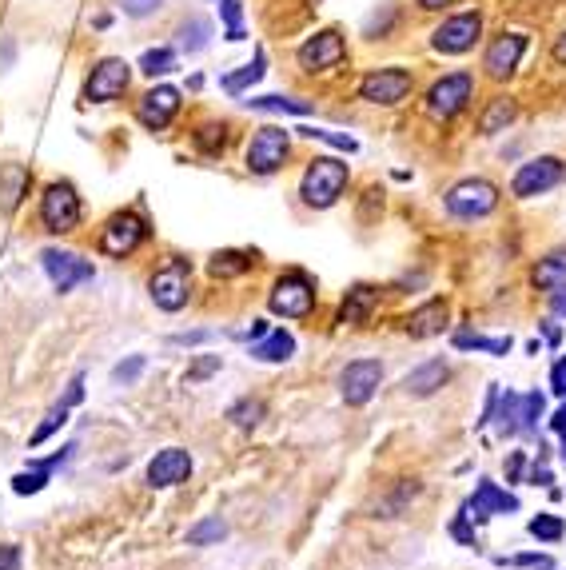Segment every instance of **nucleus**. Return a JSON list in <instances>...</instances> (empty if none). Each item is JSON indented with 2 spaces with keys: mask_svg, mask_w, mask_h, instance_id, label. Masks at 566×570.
Instances as JSON below:
<instances>
[{
  "mask_svg": "<svg viewBox=\"0 0 566 570\" xmlns=\"http://www.w3.org/2000/svg\"><path fill=\"white\" fill-rule=\"evenodd\" d=\"M519 120V100L515 96H495L487 100L483 116H479V136H499Z\"/></svg>",
  "mask_w": 566,
  "mask_h": 570,
  "instance_id": "24",
  "label": "nucleus"
},
{
  "mask_svg": "<svg viewBox=\"0 0 566 570\" xmlns=\"http://www.w3.org/2000/svg\"><path fill=\"white\" fill-rule=\"evenodd\" d=\"M499 208V188L483 176H471V180H459L451 192H447V212L455 220H483Z\"/></svg>",
  "mask_w": 566,
  "mask_h": 570,
  "instance_id": "8",
  "label": "nucleus"
},
{
  "mask_svg": "<svg viewBox=\"0 0 566 570\" xmlns=\"http://www.w3.org/2000/svg\"><path fill=\"white\" fill-rule=\"evenodd\" d=\"M451 535H455L463 547H475V527H471V519H467V515H455V523H451Z\"/></svg>",
  "mask_w": 566,
  "mask_h": 570,
  "instance_id": "48",
  "label": "nucleus"
},
{
  "mask_svg": "<svg viewBox=\"0 0 566 570\" xmlns=\"http://www.w3.org/2000/svg\"><path fill=\"white\" fill-rule=\"evenodd\" d=\"M148 295L160 311H180L192 295V264L172 256L164 268H156V276L148 280Z\"/></svg>",
  "mask_w": 566,
  "mask_h": 570,
  "instance_id": "10",
  "label": "nucleus"
},
{
  "mask_svg": "<svg viewBox=\"0 0 566 570\" xmlns=\"http://www.w3.org/2000/svg\"><path fill=\"white\" fill-rule=\"evenodd\" d=\"M228 535V523L224 519H204L188 531V547H208V543H220Z\"/></svg>",
  "mask_w": 566,
  "mask_h": 570,
  "instance_id": "36",
  "label": "nucleus"
},
{
  "mask_svg": "<svg viewBox=\"0 0 566 570\" xmlns=\"http://www.w3.org/2000/svg\"><path fill=\"white\" fill-rule=\"evenodd\" d=\"M220 20H224V36L228 40H244V8L240 0H220Z\"/></svg>",
  "mask_w": 566,
  "mask_h": 570,
  "instance_id": "39",
  "label": "nucleus"
},
{
  "mask_svg": "<svg viewBox=\"0 0 566 570\" xmlns=\"http://www.w3.org/2000/svg\"><path fill=\"white\" fill-rule=\"evenodd\" d=\"M252 355L264 363H287L295 355V339L287 331H268L260 343H252Z\"/></svg>",
  "mask_w": 566,
  "mask_h": 570,
  "instance_id": "28",
  "label": "nucleus"
},
{
  "mask_svg": "<svg viewBox=\"0 0 566 570\" xmlns=\"http://www.w3.org/2000/svg\"><path fill=\"white\" fill-rule=\"evenodd\" d=\"M495 411H499V435H503V439H507V435H519V431H523V423H519V415H523V395H515V391L499 395Z\"/></svg>",
  "mask_w": 566,
  "mask_h": 570,
  "instance_id": "33",
  "label": "nucleus"
},
{
  "mask_svg": "<svg viewBox=\"0 0 566 570\" xmlns=\"http://www.w3.org/2000/svg\"><path fill=\"white\" fill-rule=\"evenodd\" d=\"M64 423H68V407H60V403H56V407H52V411L44 415V423H40V427L32 431V447H40V443H44L48 435H56V431H60Z\"/></svg>",
  "mask_w": 566,
  "mask_h": 570,
  "instance_id": "41",
  "label": "nucleus"
},
{
  "mask_svg": "<svg viewBox=\"0 0 566 570\" xmlns=\"http://www.w3.org/2000/svg\"><path fill=\"white\" fill-rule=\"evenodd\" d=\"M479 40H483V12H479V8L443 16V20L431 28V48L443 52V56H463V52H471Z\"/></svg>",
  "mask_w": 566,
  "mask_h": 570,
  "instance_id": "3",
  "label": "nucleus"
},
{
  "mask_svg": "<svg viewBox=\"0 0 566 570\" xmlns=\"http://www.w3.org/2000/svg\"><path fill=\"white\" fill-rule=\"evenodd\" d=\"M48 475H52V471L28 467V471H20V475L12 479V491H16V495H36V491H44V487H48Z\"/></svg>",
  "mask_w": 566,
  "mask_h": 570,
  "instance_id": "40",
  "label": "nucleus"
},
{
  "mask_svg": "<svg viewBox=\"0 0 566 570\" xmlns=\"http://www.w3.org/2000/svg\"><path fill=\"white\" fill-rule=\"evenodd\" d=\"M527 44H531L527 32H499V36L487 44V52H483V72H487V80H495V84L511 80V76L519 72L523 56H527Z\"/></svg>",
  "mask_w": 566,
  "mask_h": 570,
  "instance_id": "12",
  "label": "nucleus"
},
{
  "mask_svg": "<svg viewBox=\"0 0 566 570\" xmlns=\"http://www.w3.org/2000/svg\"><path fill=\"white\" fill-rule=\"evenodd\" d=\"M208 331H188V335H172V343H204Z\"/></svg>",
  "mask_w": 566,
  "mask_h": 570,
  "instance_id": "58",
  "label": "nucleus"
},
{
  "mask_svg": "<svg viewBox=\"0 0 566 570\" xmlns=\"http://www.w3.org/2000/svg\"><path fill=\"white\" fill-rule=\"evenodd\" d=\"M451 343H455L459 351H487V355H507V351H511V335L491 339V335H479V331H455Z\"/></svg>",
  "mask_w": 566,
  "mask_h": 570,
  "instance_id": "30",
  "label": "nucleus"
},
{
  "mask_svg": "<svg viewBox=\"0 0 566 570\" xmlns=\"http://www.w3.org/2000/svg\"><path fill=\"white\" fill-rule=\"evenodd\" d=\"M40 264H44L48 280H52V287H56L60 295L80 284H92V276H96L88 260H80L76 252H60V248H44V252H40Z\"/></svg>",
  "mask_w": 566,
  "mask_h": 570,
  "instance_id": "16",
  "label": "nucleus"
},
{
  "mask_svg": "<svg viewBox=\"0 0 566 570\" xmlns=\"http://www.w3.org/2000/svg\"><path fill=\"white\" fill-rule=\"evenodd\" d=\"M547 411V399L539 395V391H531V395H523V415H519V423H523V431H535L539 427V415Z\"/></svg>",
  "mask_w": 566,
  "mask_h": 570,
  "instance_id": "43",
  "label": "nucleus"
},
{
  "mask_svg": "<svg viewBox=\"0 0 566 570\" xmlns=\"http://www.w3.org/2000/svg\"><path fill=\"white\" fill-rule=\"evenodd\" d=\"M347 180H351V172H347L343 160H335V156H315V160L307 164L303 180H299V196H303L307 208H331V204L347 192Z\"/></svg>",
  "mask_w": 566,
  "mask_h": 570,
  "instance_id": "1",
  "label": "nucleus"
},
{
  "mask_svg": "<svg viewBox=\"0 0 566 570\" xmlns=\"http://www.w3.org/2000/svg\"><path fill=\"white\" fill-rule=\"evenodd\" d=\"M264 411H268V407H264V399H252V395H248V399H240V403H232V411H228V419H232L236 427H244V431H252V427H256V423L264 419Z\"/></svg>",
  "mask_w": 566,
  "mask_h": 570,
  "instance_id": "35",
  "label": "nucleus"
},
{
  "mask_svg": "<svg viewBox=\"0 0 566 570\" xmlns=\"http://www.w3.org/2000/svg\"><path fill=\"white\" fill-rule=\"evenodd\" d=\"M268 331H272V327H268V323H264V319H256V323H252V331H248V335H244V339H256V343H260V339H264V335H268Z\"/></svg>",
  "mask_w": 566,
  "mask_h": 570,
  "instance_id": "57",
  "label": "nucleus"
},
{
  "mask_svg": "<svg viewBox=\"0 0 566 570\" xmlns=\"http://www.w3.org/2000/svg\"><path fill=\"white\" fill-rule=\"evenodd\" d=\"M379 379H383L379 359H355V363H347V367H343V375H339V391H343L347 407H363V403H371V395L379 391Z\"/></svg>",
  "mask_w": 566,
  "mask_h": 570,
  "instance_id": "17",
  "label": "nucleus"
},
{
  "mask_svg": "<svg viewBox=\"0 0 566 570\" xmlns=\"http://www.w3.org/2000/svg\"><path fill=\"white\" fill-rule=\"evenodd\" d=\"M507 511H519V499H515L511 491H503L499 483H491V479H479L475 495H471L467 507H463V515H467L471 523H487L491 515H507Z\"/></svg>",
  "mask_w": 566,
  "mask_h": 570,
  "instance_id": "18",
  "label": "nucleus"
},
{
  "mask_svg": "<svg viewBox=\"0 0 566 570\" xmlns=\"http://www.w3.org/2000/svg\"><path fill=\"white\" fill-rule=\"evenodd\" d=\"M264 72H268V52H264V48H256L252 64H244L240 72H228L220 84H224V92H228V96H244L252 84H260V80H264Z\"/></svg>",
  "mask_w": 566,
  "mask_h": 570,
  "instance_id": "26",
  "label": "nucleus"
},
{
  "mask_svg": "<svg viewBox=\"0 0 566 570\" xmlns=\"http://www.w3.org/2000/svg\"><path fill=\"white\" fill-rule=\"evenodd\" d=\"M531 483H535V487H539V483H543V487H547V483H555V479H551V471H547V463H543V459H539V463H535V467H531Z\"/></svg>",
  "mask_w": 566,
  "mask_h": 570,
  "instance_id": "53",
  "label": "nucleus"
},
{
  "mask_svg": "<svg viewBox=\"0 0 566 570\" xmlns=\"http://www.w3.org/2000/svg\"><path fill=\"white\" fill-rule=\"evenodd\" d=\"M375 307H379V287L355 284L343 295V303H339V311H335V323H339V327H363Z\"/></svg>",
  "mask_w": 566,
  "mask_h": 570,
  "instance_id": "21",
  "label": "nucleus"
},
{
  "mask_svg": "<svg viewBox=\"0 0 566 570\" xmlns=\"http://www.w3.org/2000/svg\"><path fill=\"white\" fill-rule=\"evenodd\" d=\"M551 56H555V64H563V68H566V32H563V36H555V44H551Z\"/></svg>",
  "mask_w": 566,
  "mask_h": 570,
  "instance_id": "55",
  "label": "nucleus"
},
{
  "mask_svg": "<svg viewBox=\"0 0 566 570\" xmlns=\"http://www.w3.org/2000/svg\"><path fill=\"white\" fill-rule=\"evenodd\" d=\"M128 84H132V64L120 56H104L92 64V72L84 80V100L88 104H112L128 92Z\"/></svg>",
  "mask_w": 566,
  "mask_h": 570,
  "instance_id": "11",
  "label": "nucleus"
},
{
  "mask_svg": "<svg viewBox=\"0 0 566 570\" xmlns=\"http://www.w3.org/2000/svg\"><path fill=\"white\" fill-rule=\"evenodd\" d=\"M447 319H451L447 299H427L423 307H415V311L403 319V331H407L411 339H431V335H443Z\"/></svg>",
  "mask_w": 566,
  "mask_h": 570,
  "instance_id": "20",
  "label": "nucleus"
},
{
  "mask_svg": "<svg viewBox=\"0 0 566 570\" xmlns=\"http://www.w3.org/2000/svg\"><path fill=\"white\" fill-rule=\"evenodd\" d=\"M144 240H148V224H144L136 212H116V216H108L104 228H100V252L112 256V260L132 256Z\"/></svg>",
  "mask_w": 566,
  "mask_h": 570,
  "instance_id": "13",
  "label": "nucleus"
},
{
  "mask_svg": "<svg viewBox=\"0 0 566 570\" xmlns=\"http://www.w3.org/2000/svg\"><path fill=\"white\" fill-rule=\"evenodd\" d=\"M0 570H20V547H12V543L0 547Z\"/></svg>",
  "mask_w": 566,
  "mask_h": 570,
  "instance_id": "50",
  "label": "nucleus"
},
{
  "mask_svg": "<svg viewBox=\"0 0 566 570\" xmlns=\"http://www.w3.org/2000/svg\"><path fill=\"white\" fill-rule=\"evenodd\" d=\"M32 188V172L24 164H4L0 168V216H12L20 208V200Z\"/></svg>",
  "mask_w": 566,
  "mask_h": 570,
  "instance_id": "22",
  "label": "nucleus"
},
{
  "mask_svg": "<svg viewBox=\"0 0 566 570\" xmlns=\"http://www.w3.org/2000/svg\"><path fill=\"white\" fill-rule=\"evenodd\" d=\"M176 40H180V48L188 52V56H196V52H204L208 44H212V20L208 16H184L180 20V28H176Z\"/></svg>",
  "mask_w": 566,
  "mask_h": 570,
  "instance_id": "25",
  "label": "nucleus"
},
{
  "mask_svg": "<svg viewBox=\"0 0 566 570\" xmlns=\"http://www.w3.org/2000/svg\"><path fill=\"white\" fill-rule=\"evenodd\" d=\"M395 20H399V8H395V4H383L379 12H371V20H367L363 36H367V40H383V36L395 28Z\"/></svg>",
  "mask_w": 566,
  "mask_h": 570,
  "instance_id": "38",
  "label": "nucleus"
},
{
  "mask_svg": "<svg viewBox=\"0 0 566 570\" xmlns=\"http://www.w3.org/2000/svg\"><path fill=\"white\" fill-rule=\"evenodd\" d=\"M180 104H184L180 88H172V84H156V88H148V92L136 100V120H140L148 132H164V128L180 116Z\"/></svg>",
  "mask_w": 566,
  "mask_h": 570,
  "instance_id": "15",
  "label": "nucleus"
},
{
  "mask_svg": "<svg viewBox=\"0 0 566 570\" xmlns=\"http://www.w3.org/2000/svg\"><path fill=\"white\" fill-rule=\"evenodd\" d=\"M80 399H84V379L76 375V379L68 383V391H64V399H60V407H76Z\"/></svg>",
  "mask_w": 566,
  "mask_h": 570,
  "instance_id": "49",
  "label": "nucleus"
},
{
  "mask_svg": "<svg viewBox=\"0 0 566 570\" xmlns=\"http://www.w3.org/2000/svg\"><path fill=\"white\" fill-rule=\"evenodd\" d=\"M287 156H291V132L280 128V124H264V128L252 136L244 164H248V172H256V176H276Z\"/></svg>",
  "mask_w": 566,
  "mask_h": 570,
  "instance_id": "9",
  "label": "nucleus"
},
{
  "mask_svg": "<svg viewBox=\"0 0 566 570\" xmlns=\"http://www.w3.org/2000/svg\"><path fill=\"white\" fill-rule=\"evenodd\" d=\"M523 463H527V455H523V451H515V455L507 459V479H511V483H519V475H523Z\"/></svg>",
  "mask_w": 566,
  "mask_h": 570,
  "instance_id": "52",
  "label": "nucleus"
},
{
  "mask_svg": "<svg viewBox=\"0 0 566 570\" xmlns=\"http://www.w3.org/2000/svg\"><path fill=\"white\" fill-rule=\"evenodd\" d=\"M120 8H124V16H136V20H144V16L160 12V8H164V0H120Z\"/></svg>",
  "mask_w": 566,
  "mask_h": 570,
  "instance_id": "47",
  "label": "nucleus"
},
{
  "mask_svg": "<svg viewBox=\"0 0 566 570\" xmlns=\"http://www.w3.org/2000/svg\"><path fill=\"white\" fill-rule=\"evenodd\" d=\"M451 4H455V0H415L419 12H447Z\"/></svg>",
  "mask_w": 566,
  "mask_h": 570,
  "instance_id": "54",
  "label": "nucleus"
},
{
  "mask_svg": "<svg viewBox=\"0 0 566 570\" xmlns=\"http://www.w3.org/2000/svg\"><path fill=\"white\" fill-rule=\"evenodd\" d=\"M447 379H451V367H447L443 359H431V363L415 367V371L403 379V391H407V395H415V399H427V395H435Z\"/></svg>",
  "mask_w": 566,
  "mask_h": 570,
  "instance_id": "23",
  "label": "nucleus"
},
{
  "mask_svg": "<svg viewBox=\"0 0 566 570\" xmlns=\"http://www.w3.org/2000/svg\"><path fill=\"white\" fill-rule=\"evenodd\" d=\"M140 371H144V355H132V359H124V363L112 367V379H116V383H136Z\"/></svg>",
  "mask_w": 566,
  "mask_h": 570,
  "instance_id": "45",
  "label": "nucleus"
},
{
  "mask_svg": "<svg viewBox=\"0 0 566 570\" xmlns=\"http://www.w3.org/2000/svg\"><path fill=\"white\" fill-rule=\"evenodd\" d=\"M295 60H299V68L307 76H323V72H331V68H339L347 60V40H343L339 28H319L315 36H307L299 44Z\"/></svg>",
  "mask_w": 566,
  "mask_h": 570,
  "instance_id": "7",
  "label": "nucleus"
},
{
  "mask_svg": "<svg viewBox=\"0 0 566 570\" xmlns=\"http://www.w3.org/2000/svg\"><path fill=\"white\" fill-rule=\"evenodd\" d=\"M252 264H256V256H252V252H236V248H228V252H216V256L208 260V272H212V280H236V276L252 272Z\"/></svg>",
  "mask_w": 566,
  "mask_h": 570,
  "instance_id": "27",
  "label": "nucleus"
},
{
  "mask_svg": "<svg viewBox=\"0 0 566 570\" xmlns=\"http://www.w3.org/2000/svg\"><path fill=\"white\" fill-rule=\"evenodd\" d=\"M551 427H555V431H559V435H563V439H566V403H563V407H559V411H555Z\"/></svg>",
  "mask_w": 566,
  "mask_h": 570,
  "instance_id": "59",
  "label": "nucleus"
},
{
  "mask_svg": "<svg viewBox=\"0 0 566 570\" xmlns=\"http://www.w3.org/2000/svg\"><path fill=\"white\" fill-rule=\"evenodd\" d=\"M563 180H566L563 160H559V156H539V160H527V164L515 172L511 192H515L519 200H535V196H543V192L559 188Z\"/></svg>",
  "mask_w": 566,
  "mask_h": 570,
  "instance_id": "14",
  "label": "nucleus"
},
{
  "mask_svg": "<svg viewBox=\"0 0 566 570\" xmlns=\"http://www.w3.org/2000/svg\"><path fill=\"white\" fill-rule=\"evenodd\" d=\"M176 68V48H148L144 56H140V72L144 76H168Z\"/></svg>",
  "mask_w": 566,
  "mask_h": 570,
  "instance_id": "34",
  "label": "nucleus"
},
{
  "mask_svg": "<svg viewBox=\"0 0 566 570\" xmlns=\"http://www.w3.org/2000/svg\"><path fill=\"white\" fill-rule=\"evenodd\" d=\"M551 391H555V395H566V359H559L555 371H551Z\"/></svg>",
  "mask_w": 566,
  "mask_h": 570,
  "instance_id": "51",
  "label": "nucleus"
},
{
  "mask_svg": "<svg viewBox=\"0 0 566 570\" xmlns=\"http://www.w3.org/2000/svg\"><path fill=\"white\" fill-rule=\"evenodd\" d=\"M535 284L543 287L547 295H551V291H559V287H566V252H551L547 260H539V268H535Z\"/></svg>",
  "mask_w": 566,
  "mask_h": 570,
  "instance_id": "31",
  "label": "nucleus"
},
{
  "mask_svg": "<svg viewBox=\"0 0 566 570\" xmlns=\"http://www.w3.org/2000/svg\"><path fill=\"white\" fill-rule=\"evenodd\" d=\"M551 307H555V315H566V287L551 291Z\"/></svg>",
  "mask_w": 566,
  "mask_h": 570,
  "instance_id": "56",
  "label": "nucleus"
},
{
  "mask_svg": "<svg viewBox=\"0 0 566 570\" xmlns=\"http://www.w3.org/2000/svg\"><path fill=\"white\" fill-rule=\"evenodd\" d=\"M268 307L276 315H283V319H307L315 311V284H311V276L299 272V268L283 272L280 280L272 284V291H268Z\"/></svg>",
  "mask_w": 566,
  "mask_h": 570,
  "instance_id": "6",
  "label": "nucleus"
},
{
  "mask_svg": "<svg viewBox=\"0 0 566 570\" xmlns=\"http://www.w3.org/2000/svg\"><path fill=\"white\" fill-rule=\"evenodd\" d=\"M220 371V355H204V359H196L192 367H188V383H200V379H208V375H216Z\"/></svg>",
  "mask_w": 566,
  "mask_h": 570,
  "instance_id": "46",
  "label": "nucleus"
},
{
  "mask_svg": "<svg viewBox=\"0 0 566 570\" xmlns=\"http://www.w3.org/2000/svg\"><path fill=\"white\" fill-rule=\"evenodd\" d=\"M248 108H256V112H291V116H311V100H295V96H283V92H272V96H252V100H244Z\"/></svg>",
  "mask_w": 566,
  "mask_h": 570,
  "instance_id": "29",
  "label": "nucleus"
},
{
  "mask_svg": "<svg viewBox=\"0 0 566 570\" xmlns=\"http://www.w3.org/2000/svg\"><path fill=\"white\" fill-rule=\"evenodd\" d=\"M543 335H547V343H559V339H563V331H559L555 323H547V327H543Z\"/></svg>",
  "mask_w": 566,
  "mask_h": 570,
  "instance_id": "60",
  "label": "nucleus"
},
{
  "mask_svg": "<svg viewBox=\"0 0 566 570\" xmlns=\"http://www.w3.org/2000/svg\"><path fill=\"white\" fill-rule=\"evenodd\" d=\"M471 100H475V76H471V72H447V76H439V80L427 88L423 108H427L431 120L451 124L455 116L467 112Z\"/></svg>",
  "mask_w": 566,
  "mask_h": 570,
  "instance_id": "2",
  "label": "nucleus"
},
{
  "mask_svg": "<svg viewBox=\"0 0 566 570\" xmlns=\"http://www.w3.org/2000/svg\"><path fill=\"white\" fill-rule=\"evenodd\" d=\"M307 140H323V144H331V148H339V152H355L359 144L351 140V136H343V132H327V128H299Z\"/></svg>",
  "mask_w": 566,
  "mask_h": 570,
  "instance_id": "42",
  "label": "nucleus"
},
{
  "mask_svg": "<svg viewBox=\"0 0 566 570\" xmlns=\"http://www.w3.org/2000/svg\"><path fill=\"white\" fill-rule=\"evenodd\" d=\"M80 220H84V208H80L76 188H72L68 180L48 184L44 196H40V224H44V232L64 236V232H76Z\"/></svg>",
  "mask_w": 566,
  "mask_h": 570,
  "instance_id": "5",
  "label": "nucleus"
},
{
  "mask_svg": "<svg viewBox=\"0 0 566 570\" xmlns=\"http://www.w3.org/2000/svg\"><path fill=\"white\" fill-rule=\"evenodd\" d=\"M563 459H566V439H563Z\"/></svg>",
  "mask_w": 566,
  "mask_h": 570,
  "instance_id": "61",
  "label": "nucleus"
},
{
  "mask_svg": "<svg viewBox=\"0 0 566 570\" xmlns=\"http://www.w3.org/2000/svg\"><path fill=\"white\" fill-rule=\"evenodd\" d=\"M527 531L539 539V543H559L566 535V527H563V519L559 515H535L531 523H527Z\"/></svg>",
  "mask_w": 566,
  "mask_h": 570,
  "instance_id": "37",
  "label": "nucleus"
},
{
  "mask_svg": "<svg viewBox=\"0 0 566 570\" xmlns=\"http://www.w3.org/2000/svg\"><path fill=\"white\" fill-rule=\"evenodd\" d=\"M192 475V455L184 447H164L156 451V459L148 463V483L152 487H176Z\"/></svg>",
  "mask_w": 566,
  "mask_h": 570,
  "instance_id": "19",
  "label": "nucleus"
},
{
  "mask_svg": "<svg viewBox=\"0 0 566 570\" xmlns=\"http://www.w3.org/2000/svg\"><path fill=\"white\" fill-rule=\"evenodd\" d=\"M499 567H527V570H555L551 555H511V559H495Z\"/></svg>",
  "mask_w": 566,
  "mask_h": 570,
  "instance_id": "44",
  "label": "nucleus"
},
{
  "mask_svg": "<svg viewBox=\"0 0 566 570\" xmlns=\"http://www.w3.org/2000/svg\"><path fill=\"white\" fill-rule=\"evenodd\" d=\"M192 144H196L204 156H220V152L228 148V124H216V120L200 124V128L192 132Z\"/></svg>",
  "mask_w": 566,
  "mask_h": 570,
  "instance_id": "32",
  "label": "nucleus"
},
{
  "mask_svg": "<svg viewBox=\"0 0 566 570\" xmlns=\"http://www.w3.org/2000/svg\"><path fill=\"white\" fill-rule=\"evenodd\" d=\"M411 88H415V72L399 68V64H387V68H371L359 80V100H367L375 108H395L411 96Z\"/></svg>",
  "mask_w": 566,
  "mask_h": 570,
  "instance_id": "4",
  "label": "nucleus"
}]
</instances>
